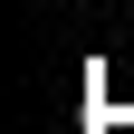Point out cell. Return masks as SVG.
I'll list each match as a JSON object with an SVG mask.
<instances>
[]
</instances>
